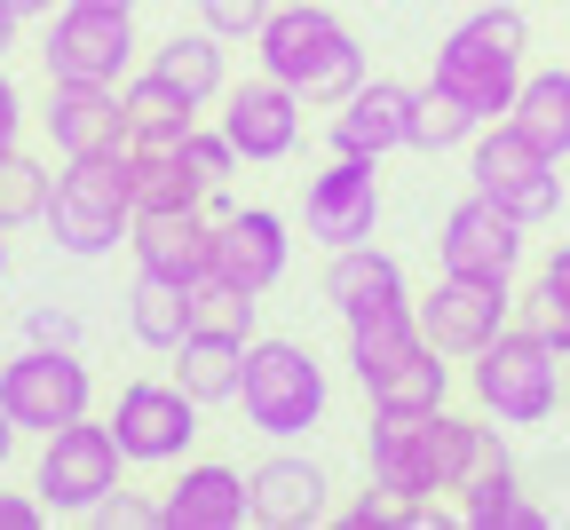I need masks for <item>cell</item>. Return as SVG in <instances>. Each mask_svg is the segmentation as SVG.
<instances>
[{"instance_id": "cell-46", "label": "cell", "mask_w": 570, "mask_h": 530, "mask_svg": "<svg viewBox=\"0 0 570 530\" xmlns=\"http://www.w3.org/2000/svg\"><path fill=\"white\" fill-rule=\"evenodd\" d=\"M9 48H17V17H9V0H0V63H9Z\"/></svg>"}, {"instance_id": "cell-17", "label": "cell", "mask_w": 570, "mask_h": 530, "mask_svg": "<svg viewBox=\"0 0 570 530\" xmlns=\"http://www.w3.org/2000/svg\"><path fill=\"white\" fill-rule=\"evenodd\" d=\"M40 127H48V143H56V159H88V150H127V104H119V88L48 80Z\"/></svg>"}, {"instance_id": "cell-38", "label": "cell", "mask_w": 570, "mask_h": 530, "mask_svg": "<svg viewBox=\"0 0 570 530\" xmlns=\"http://www.w3.org/2000/svg\"><path fill=\"white\" fill-rule=\"evenodd\" d=\"M88 522H104V530H167V514H159V499H127V491H111Z\"/></svg>"}, {"instance_id": "cell-47", "label": "cell", "mask_w": 570, "mask_h": 530, "mask_svg": "<svg viewBox=\"0 0 570 530\" xmlns=\"http://www.w3.org/2000/svg\"><path fill=\"white\" fill-rule=\"evenodd\" d=\"M0 277H9V222H0Z\"/></svg>"}, {"instance_id": "cell-12", "label": "cell", "mask_w": 570, "mask_h": 530, "mask_svg": "<svg viewBox=\"0 0 570 530\" xmlns=\"http://www.w3.org/2000/svg\"><path fill=\"white\" fill-rule=\"evenodd\" d=\"M309 238L333 254V246H365L381 230V159H348V150H333V167L309 175Z\"/></svg>"}, {"instance_id": "cell-5", "label": "cell", "mask_w": 570, "mask_h": 530, "mask_svg": "<svg viewBox=\"0 0 570 530\" xmlns=\"http://www.w3.org/2000/svg\"><path fill=\"white\" fill-rule=\"evenodd\" d=\"M246 428L269 443H294L325 420V364L309 341H285V333H254L246 341V381H238Z\"/></svg>"}, {"instance_id": "cell-11", "label": "cell", "mask_w": 570, "mask_h": 530, "mask_svg": "<svg viewBox=\"0 0 570 530\" xmlns=\"http://www.w3.org/2000/svg\"><path fill=\"white\" fill-rule=\"evenodd\" d=\"M420 310V333L436 341L444 356H475L483 341H499L508 333V317H515V293H508V277H436V293L428 301H412Z\"/></svg>"}, {"instance_id": "cell-27", "label": "cell", "mask_w": 570, "mask_h": 530, "mask_svg": "<svg viewBox=\"0 0 570 530\" xmlns=\"http://www.w3.org/2000/svg\"><path fill=\"white\" fill-rule=\"evenodd\" d=\"M142 71L175 80L190 104H214V96L230 88V71H223V40H214L206 24H198V32H167V40L151 48V63H142Z\"/></svg>"}, {"instance_id": "cell-41", "label": "cell", "mask_w": 570, "mask_h": 530, "mask_svg": "<svg viewBox=\"0 0 570 530\" xmlns=\"http://www.w3.org/2000/svg\"><path fill=\"white\" fill-rule=\"evenodd\" d=\"M531 325L570 356V301H554V293H531Z\"/></svg>"}, {"instance_id": "cell-1", "label": "cell", "mask_w": 570, "mask_h": 530, "mask_svg": "<svg viewBox=\"0 0 570 530\" xmlns=\"http://www.w3.org/2000/svg\"><path fill=\"white\" fill-rule=\"evenodd\" d=\"M254 56H262L269 80H285L302 104H325V111L365 80L356 32L333 9H317V0H277V9L262 17V32H254Z\"/></svg>"}, {"instance_id": "cell-3", "label": "cell", "mask_w": 570, "mask_h": 530, "mask_svg": "<svg viewBox=\"0 0 570 530\" xmlns=\"http://www.w3.org/2000/svg\"><path fill=\"white\" fill-rule=\"evenodd\" d=\"M40 230L56 254L71 262H104L127 246L135 230V190H127V150H88V159H63L48 183V214Z\"/></svg>"}, {"instance_id": "cell-45", "label": "cell", "mask_w": 570, "mask_h": 530, "mask_svg": "<svg viewBox=\"0 0 570 530\" xmlns=\"http://www.w3.org/2000/svg\"><path fill=\"white\" fill-rule=\"evenodd\" d=\"M9 17H17V24H32V17H56V0H9Z\"/></svg>"}, {"instance_id": "cell-35", "label": "cell", "mask_w": 570, "mask_h": 530, "mask_svg": "<svg viewBox=\"0 0 570 530\" xmlns=\"http://www.w3.org/2000/svg\"><path fill=\"white\" fill-rule=\"evenodd\" d=\"M48 167L32 159V150H9V159H0V222H9V230H17V222H40L48 214Z\"/></svg>"}, {"instance_id": "cell-10", "label": "cell", "mask_w": 570, "mask_h": 530, "mask_svg": "<svg viewBox=\"0 0 570 530\" xmlns=\"http://www.w3.org/2000/svg\"><path fill=\"white\" fill-rule=\"evenodd\" d=\"M198 396H183L175 381H127L111 404V435L127 468H183L198 443Z\"/></svg>"}, {"instance_id": "cell-30", "label": "cell", "mask_w": 570, "mask_h": 530, "mask_svg": "<svg viewBox=\"0 0 570 530\" xmlns=\"http://www.w3.org/2000/svg\"><path fill=\"white\" fill-rule=\"evenodd\" d=\"M508 119L547 150V159H570V71H523Z\"/></svg>"}, {"instance_id": "cell-8", "label": "cell", "mask_w": 570, "mask_h": 530, "mask_svg": "<svg viewBox=\"0 0 570 530\" xmlns=\"http://www.w3.org/2000/svg\"><path fill=\"white\" fill-rule=\"evenodd\" d=\"M119 435L111 420H63L48 443H40V468H32V491L48 514H96L111 491H119Z\"/></svg>"}, {"instance_id": "cell-48", "label": "cell", "mask_w": 570, "mask_h": 530, "mask_svg": "<svg viewBox=\"0 0 570 530\" xmlns=\"http://www.w3.org/2000/svg\"><path fill=\"white\" fill-rule=\"evenodd\" d=\"M562 389H570V356H562Z\"/></svg>"}, {"instance_id": "cell-18", "label": "cell", "mask_w": 570, "mask_h": 530, "mask_svg": "<svg viewBox=\"0 0 570 530\" xmlns=\"http://www.w3.org/2000/svg\"><path fill=\"white\" fill-rule=\"evenodd\" d=\"M285 262H294V238H285V214L277 206H230L223 222H214V262L206 269L238 277L246 293H269L285 277Z\"/></svg>"}, {"instance_id": "cell-13", "label": "cell", "mask_w": 570, "mask_h": 530, "mask_svg": "<svg viewBox=\"0 0 570 530\" xmlns=\"http://www.w3.org/2000/svg\"><path fill=\"white\" fill-rule=\"evenodd\" d=\"M436 262H444L452 277H515V262H523V222L499 206V198L468 190V198L444 214V230H436Z\"/></svg>"}, {"instance_id": "cell-37", "label": "cell", "mask_w": 570, "mask_h": 530, "mask_svg": "<svg viewBox=\"0 0 570 530\" xmlns=\"http://www.w3.org/2000/svg\"><path fill=\"white\" fill-rule=\"evenodd\" d=\"M269 9H277V0H198V24L214 40H254Z\"/></svg>"}, {"instance_id": "cell-23", "label": "cell", "mask_w": 570, "mask_h": 530, "mask_svg": "<svg viewBox=\"0 0 570 530\" xmlns=\"http://www.w3.org/2000/svg\"><path fill=\"white\" fill-rule=\"evenodd\" d=\"M341 325H348V372H356L365 389L381 381V372H396L404 356H420V349H428L412 293H404V301H381V310H365V317H341Z\"/></svg>"}, {"instance_id": "cell-40", "label": "cell", "mask_w": 570, "mask_h": 530, "mask_svg": "<svg viewBox=\"0 0 570 530\" xmlns=\"http://www.w3.org/2000/svg\"><path fill=\"white\" fill-rule=\"evenodd\" d=\"M24 333H32V341H48V349H80V317H71V310H32V317H24Z\"/></svg>"}, {"instance_id": "cell-4", "label": "cell", "mask_w": 570, "mask_h": 530, "mask_svg": "<svg viewBox=\"0 0 570 530\" xmlns=\"http://www.w3.org/2000/svg\"><path fill=\"white\" fill-rule=\"evenodd\" d=\"M468 389H475V412H491L499 428H547L554 404L570 396L562 389V349L539 325L508 317V333L468 356Z\"/></svg>"}, {"instance_id": "cell-29", "label": "cell", "mask_w": 570, "mask_h": 530, "mask_svg": "<svg viewBox=\"0 0 570 530\" xmlns=\"http://www.w3.org/2000/svg\"><path fill=\"white\" fill-rule=\"evenodd\" d=\"M127 333H135L142 349L175 356L183 333H190V301H183V285H175V277H151V269H135V285H127Z\"/></svg>"}, {"instance_id": "cell-26", "label": "cell", "mask_w": 570, "mask_h": 530, "mask_svg": "<svg viewBox=\"0 0 570 530\" xmlns=\"http://www.w3.org/2000/svg\"><path fill=\"white\" fill-rule=\"evenodd\" d=\"M238 381H246V341L183 333V349H175V389H183V396H198V404H238Z\"/></svg>"}, {"instance_id": "cell-22", "label": "cell", "mask_w": 570, "mask_h": 530, "mask_svg": "<svg viewBox=\"0 0 570 530\" xmlns=\"http://www.w3.org/2000/svg\"><path fill=\"white\" fill-rule=\"evenodd\" d=\"M428 435H436V483L444 491H468V483H483V475H499V468H515V451H508V435L491 428V412L483 420H468V412H428Z\"/></svg>"}, {"instance_id": "cell-6", "label": "cell", "mask_w": 570, "mask_h": 530, "mask_svg": "<svg viewBox=\"0 0 570 530\" xmlns=\"http://www.w3.org/2000/svg\"><path fill=\"white\" fill-rule=\"evenodd\" d=\"M468 183H475L483 198H499L523 230H547V222L562 214V159H547V150H539L515 119H483V127H475Z\"/></svg>"}, {"instance_id": "cell-49", "label": "cell", "mask_w": 570, "mask_h": 530, "mask_svg": "<svg viewBox=\"0 0 570 530\" xmlns=\"http://www.w3.org/2000/svg\"><path fill=\"white\" fill-rule=\"evenodd\" d=\"M111 9H135V0H111Z\"/></svg>"}, {"instance_id": "cell-24", "label": "cell", "mask_w": 570, "mask_h": 530, "mask_svg": "<svg viewBox=\"0 0 570 530\" xmlns=\"http://www.w3.org/2000/svg\"><path fill=\"white\" fill-rule=\"evenodd\" d=\"M317 293L333 301L341 317H365V310H381V301H404V269H396V254H381L373 238H365V246H333Z\"/></svg>"}, {"instance_id": "cell-44", "label": "cell", "mask_w": 570, "mask_h": 530, "mask_svg": "<svg viewBox=\"0 0 570 530\" xmlns=\"http://www.w3.org/2000/svg\"><path fill=\"white\" fill-rule=\"evenodd\" d=\"M17 435H24V428L9 420V404H0V468H9V460H17Z\"/></svg>"}, {"instance_id": "cell-7", "label": "cell", "mask_w": 570, "mask_h": 530, "mask_svg": "<svg viewBox=\"0 0 570 530\" xmlns=\"http://www.w3.org/2000/svg\"><path fill=\"white\" fill-rule=\"evenodd\" d=\"M40 63H48V80L119 88L127 63H135V9H111V0H56V17L40 32Z\"/></svg>"}, {"instance_id": "cell-39", "label": "cell", "mask_w": 570, "mask_h": 530, "mask_svg": "<svg viewBox=\"0 0 570 530\" xmlns=\"http://www.w3.org/2000/svg\"><path fill=\"white\" fill-rule=\"evenodd\" d=\"M24 150V88L9 80V63H0V159Z\"/></svg>"}, {"instance_id": "cell-32", "label": "cell", "mask_w": 570, "mask_h": 530, "mask_svg": "<svg viewBox=\"0 0 570 530\" xmlns=\"http://www.w3.org/2000/svg\"><path fill=\"white\" fill-rule=\"evenodd\" d=\"M460 522L468 530H547L554 514L515 483V468H499V475H483V483L460 491Z\"/></svg>"}, {"instance_id": "cell-42", "label": "cell", "mask_w": 570, "mask_h": 530, "mask_svg": "<svg viewBox=\"0 0 570 530\" xmlns=\"http://www.w3.org/2000/svg\"><path fill=\"white\" fill-rule=\"evenodd\" d=\"M40 522H48L40 491H0V530H40Z\"/></svg>"}, {"instance_id": "cell-9", "label": "cell", "mask_w": 570, "mask_h": 530, "mask_svg": "<svg viewBox=\"0 0 570 530\" xmlns=\"http://www.w3.org/2000/svg\"><path fill=\"white\" fill-rule=\"evenodd\" d=\"M0 404H9L17 428L56 435L63 420H88V404H96V372H88L80 349H48V341H32L24 356L0 364Z\"/></svg>"}, {"instance_id": "cell-14", "label": "cell", "mask_w": 570, "mask_h": 530, "mask_svg": "<svg viewBox=\"0 0 570 530\" xmlns=\"http://www.w3.org/2000/svg\"><path fill=\"white\" fill-rule=\"evenodd\" d=\"M223 135L238 143V159L246 167H277V159H294V143H302V96L285 88V80H246V88H223Z\"/></svg>"}, {"instance_id": "cell-34", "label": "cell", "mask_w": 570, "mask_h": 530, "mask_svg": "<svg viewBox=\"0 0 570 530\" xmlns=\"http://www.w3.org/2000/svg\"><path fill=\"white\" fill-rule=\"evenodd\" d=\"M475 111L460 104V96H444L436 80L428 88H412V135H404V150H428V159H444V150H460V143H475Z\"/></svg>"}, {"instance_id": "cell-43", "label": "cell", "mask_w": 570, "mask_h": 530, "mask_svg": "<svg viewBox=\"0 0 570 530\" xmlns=\"http://www.w3.org/2000/svg\"><path fill=\"white\" fill-rule=\"evenodd\" d=\"M539 293L570 301V246H554V254H547V269H539Z\"/></svg>"}, {"instance_id": "cell-33", "label": "cell", "mask_w": 570, "mask_h": 530, "mask_svg": "<svg viewBox=\"0 0 570 530\" xmlns=\"http://www.w3.org/2000/svg\"><path fill=\"white\" fill-rule=\"evenodd\" d=\"M365 396H373V412H436V404L452 396V364H444L436 341H428L420 356H404L396 372H381Z\"/></svg>"}, {"instance_id": "cell-16", "label": "cell", "mask_w": 570, "mask_h": 530, "mask_svg": "<svg viewBox=\"0 0 570 530\" xmlns=\"http://www.w3.org/2000/svg\"><path fill=\"white\" fill-rule=\"evenodd\" d=\"M404 135H412V88L373 80V71L333 104V127H325V143L348 159H389V150H404Z\"/></svg>"}, {"instance_id": "cell-19", "label": "cell", "mask_w": 570, "mask_h": 530, "mask_svg": "<svg viewBox=\"0 0 570 530\" xmlns=\"http://www.w3.org/2000/svg\"><path fill=\"white\" fill-rule=\"evenodd\" d=\"M159 514H167V530H238V522H254V483L223 460H183Z\"/></svg>"}, {"instance_id": "cell-25", "label": "cell", "mask_w": 570, "mask_h": 530, "mask_svg": "<svg viewBox=\"0 0 570 530\" xmlns=\"http://www.w3.org/2000/svg\"><path fill=\"white\" fill-rule=\"evenodd\" d=\"M119 104H127V150H175V143L198 127V104H190L175 80H159V71L127 80Z\"/></svg>"}, {"instance_id": "cell-36", "label": "cell", "mask_w": 570, "mask_h": 530, "mask_svg": "<svg viewBox=\"0 0 570 530\" xmlns=\"http://www.w3.org/2000/svg\"><path fill=\"white\" fill-rule=\"evenodd\" d=\"M183 159L198 167V183H206V190H223V183L246 167V159H238V143H230L223 127H190V135H183Z\"/></svg>"}, {"instance_id": "cell-20", "label": "cell", "mask_w": 570, "mask_h": 530, "mask_svg": "<svg viewBox=\"0 0 570 530\" xmlns=\"http://www.w3.org/2000/svg\"><path fill=\"white\" fill-rule=\"evenodd\" d=\"M254 522L262 530H317L333 514V483L317 460H294V451H277V460H262L254 475Z\"/></svg>"}, {"instance_id": "cell-31", "label": "cell", "mask_w": 570, "mask_h": 530, "mask_svg": "<svg viewBox=\"0 0 570 530\" xmlns=\"http://www.w3.org/2000/svg\"><path fill=\"white\" fill-rule=\"evenodd\" d=\"M183 301H190V333L254 341V310H262V293H246L238 277H223V269H198V277L183 285Z\"/></svg>"}, {"instance_id": "cell-2", "label": "cell", "mask_w": 570, "mask_h": 530, "mask_svg": "<svg viewBox=\"0 0 570 530\" xmlns=\"http://www.w3.org/2000/svg\"><path fill=\"white\" fill-rule=\"evenodd\" d=\"M523 48H531L523 0H483L460 32H444L428 80H436L444 96H460L475 119H508L515 111V88H523Z\"/></svg>"}, {"instance_id": "cell-28", "label": "cell", "mask_w": 570, "mask_h": 530, "mask_svg": "<svg viewBox=\"0 0 570 530\" xmlns=\"http://www.w3.org/2000/svg\"><path fill=\"white\" fill-rule=\"evenodd\" d=\"M127 190H135V214H175V206H206V183L198 167L175 150H127Z\"/></svg>"}, {"instance_id": "cell-21", "label": "cell", "mask_w": 570, "mask_h": 530, "mask_svg": "<svg viewBox=\"0 0 570 530\" xmlns=\"http://www.w3.org/2000/svg\"><path fill=\"white\" fill-rule=\"evenodd\" d=\"M127 254H135V269H151V277H175V285H190V277L214 262V222H206V206L135 214V230H127Z\"/></svg>"}, {"instance_id": "cell-15", "label": "cell", "mask_w": 570, "mask_h": 530, "mask_svg": "<svg viewBox=\"0 0 570 530\" xmlns=\"http://www.w3.org/2000/svg\"><path fill=\"white\" fill-rule=\"evenodd\" d=\"M365 468L389 499L404 507H428L444 483H436V435H428V412H373V435H365Z\"/></svg>"}]
</instances>
